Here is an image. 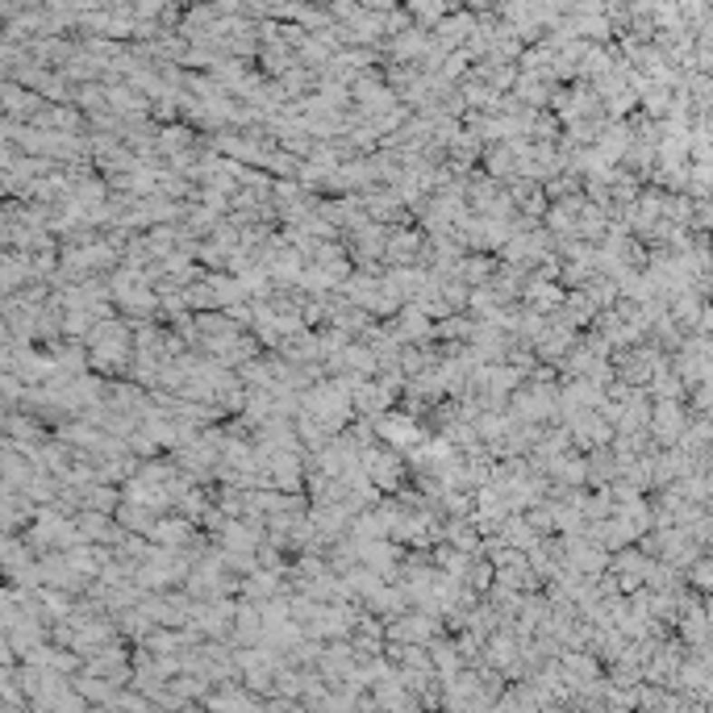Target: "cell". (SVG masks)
Masks as SVG:
<instances>
[{"label":"cell","mask_w":713,"mask_h":713,"mask_svg":"<svg viewBox=\"0 0 713 713\" xmlns=\"http://www.w3.org/2000/svg\"><path fill=\"white\" fill-rule=\"evenodd\" d=\"M188 535H192V522H188V517H171V522H159L155 525V538H159V543H168V546L188 543Z\"/></svg>","instance_id":"2"},{"label":"cell","mask_w":713,"mask_h":713,"mask_svg":"<svg viewBox=\"0 0 713 713\" xmlns=\"http://www.w3.org/2000/svg\"><path fill=\"white\" fill-rule=\"evenodd\" d=\"M376 430H380V438L389 442V451L392 447H405V451H409V447H421V430L409 413H405V418H400V413H384V418L376 421Z\"/></svg>","instance_id":"1"}]
</instances>
